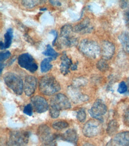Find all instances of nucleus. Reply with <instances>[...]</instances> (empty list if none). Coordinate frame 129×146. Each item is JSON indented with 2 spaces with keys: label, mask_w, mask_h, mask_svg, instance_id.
<instances>
[{
  "label": "nucleus",
  "mask_w": 129,
  "mask_h": 146,
  "mask_svg": "<svg viewBox=\"0 0 129 146\" xmlns=\"http://www.w3.org/2000/svg\"><path fill=\"white\" fill-rule=\"evenodd\" d=\"M79 48L85 56L90 58H96L101 53L99 45L96 42L91 40H83L79 46Z\"/></svg>",
  "instance_id": "2"
},
{
  "label": "nucleus",
  "mask_w": 129,
  "mask_h": 146,
  "mask_svg": "<svg viewBox=\"0 0 129 146\" xmlns=\"http://www.w3.org/2000/svg\"><path fill=\"white\" fill-rule=\"evenodd\" d=\"M13 37V29L11 28H9L7 29V32L4 34V45L5 48H7L10 47L11 44L12 39Z\"/></svg>",
  "instance_id": "20"
},
{
  "label": "nucleus",
  "mask_w": 129,
  "mask_h": 146,
  "mask_svg": "<svg viewBox=\"0 0 129 146\" xmlns=\"http://www.w3.org/2000/svg\"><path fill=\"white\" fill-rule=\"evenodd\" d=\"M96 65L97 68L101 71H106L108 68V65L104 59L100 60V61L97 63Z\"/></svg>",
  "instance_id": "25"
},
{
  "label": "nucleus",
  "mask_w": 129,
  "mask_h": 146,
  "mask_svg": "<svg viewBox=\"0 0 129 146\" xmlns=\"http://www.w3.org/2000/svg\"><path fill=\"white\" fill-rule=\"evenodd\" d=\"M77 119L81 122H84L86 117V114L85 111L83 108L80 109L77 113Z\"/></svg>",
  "instance_id": "24"
},
{
  "label": "nucleus",
  "mask_w": 129,
  "mask_h": 146,
  "mask_svg": "<svg viewBox=\"0 0 129 146\" xmlns=\"http://www.w3.org/2000/svg\"><path fill=\"white\" fill-rule=\"evenodd\" d=\"M23 113L24 114L29 115V116H31V115L33 114L32 105L30 104H29L24 107V109H23Z\"/></svg>",
  "instance_id": "28"
},
{
  "label": "nucleus",
  "mask_w": 129,
  "mask_h": 146,
  "mask_svg": "<svg viewBox=\"0 0 129 146\" xmlns=\"http://www.w3.org/2000/svg\"><path fill=\"white\" fill-rule=\"evenodd\" d=\"M128 86H129V78H128Z\"/></svg>",
  "instance_id": "40"
},
{
  "label": "nucleus",
  "mask_w": 129,
  "mask_h": 146,
  "mask_svg": "<svg viewBox=\"0 0 129 146\" xmlns=\"http://www.w3.org/2000/svg\"><path fill=\"white\" fill-rule=\"evenodd\" d=\"M42 146H55V143H54L53 141L50 143H48V144H45L44 145Z\"/></svg>",
  "instance_id": "34"
},
{
  "label": "nucleus",
  "mask_w": 129,
  "mask_h": 146,
  "mask_svg": "<svg viewBox=\"0 0 129 146\" xmlns=\"http://www.w3.org/2000/svg\"><path fill=\"white\" fill-rule=\"evenodd\" d=\"M42 53L45 56H50L52 59H57V58L59 56V53H57L55 50H54V48L50 44H48L46 46V50Z\"/></svg>",
  "instance_id": "21"
},
{
  "label": "nucleus",
  "mask_w": 129,
  "mask_h": 146,
  "mask_svg": "<svg viewBox=\"0 0 129 146\" xmlns=\"http://www.w3.org/2000/svg\"><path fill=\"white\" fill-rule=\"evenodd\" d=\"M50 2L54 6H60L61 5V3L58 1H50Z\"/></svg>",
  "instance_id": "33"
},
{
  "label": "nucleus",
  "mask_w": 129,
  "mask_h": 146,
  "mask_svg": "<svg viewBox=\"0 0 129 146\" xmlns=\"http://www.w3.org/2000/svg\"><path fill=\"white\" fill-rule=\"evenodd\" d=\"M52 126L53 127V128L55 129V130L61 131L68 127L69 123L65 121L60 120V121H54V122L52 123Z\"/></svg>",
  "instance_id": "22"
},
{
  "label": "nucleus",
  "mask_w": 129,
  "mask_h": 146,
  "mask_svg": "<svg viewBox=\"0 0 129 146\" xmlns=\"http://www.w3.org/2000/svg\"><path fill=\"white\" fill-rule=\"evenodd\" d=\"M77 64H78V63L77 62L76 64H73V65H72L71 68V70H76L77 69Z\"/></svg>",
  "instance_id": "35"
},
{
  "label": "nucleus",
  "mask_w": 129,
  "mask_h": 146,
  "mask_svg": "<svg viewBox=\"0 0 129 146\" xmlns=\"http://www.w3.org/2000/svg\"><path fill=\"white\" fill-rule=\"evenodd\" d=\"M71 104L67 97L63 94H58L54 96L50 100V107L58 111L71 108Z\"/></svg>",
  "instance_id": "6"
},
{
  "label": "nucleus",
  "mask_w": 129,
  "mask_h": 146,
  "mask_svg": "<svg viewBox=\"0 0 129 146\" xmlns=\"http://www.w3.org/2000/svg\"><path fill=\"white\" fill-rule=\"evenodd\" d=\"M0 44H1V50L5 49V45H4V43H3V41L0 42Z\"/></svg>",
  "instance_id": "36"
},
{
  "label": "nucleus",
  "mask_w": 129,
  "mask_h": 146,
  "mask_svg": "<svg viewBox=\"0 0 129 146\" xmlns=\"http://www.w3.org/2000/svg\"><path fill=\"white\" fill-rule=\"evenodd\" d=\"M11 56V53L9 51H6L3 53H1L0 54V60L1 62H3V61H4L5 59H7L10 58Z\"/></svg>",
  "instance_id": "29"
},
{
  "label": "nucleus",
  "mask_w": 129,
  "mask_h": 146,
  "mask_svg": "<svg viewBox=\"0 0 129 146\" xmlns=\"http://www.w3.org/2000/svg\"><path fill=\"white\" fill-rule=\"evenodd\" d=\"M29 138V133L28 132H13L10 137L8 141V146H24L28 143Z\"/></svg>",
  "instance_id": "8"
},
{
  "label": "nucleus",
  "mask_w": 129,
  "mask_h": 146,
  "mask_svg": "<svg viewBox=\"0 0 129 146\" xmlns=\"http://www.w3.org/2000/svg\"><path fill=\"white\" fill-rule=\"evenodd\" d=\"M47 10V9L46 8V7H45V8H41V9H40V11H45V10Z\"/></svg>",
  "instance_id": "39"
},
{
  "label": "nucleus",
  "mask_w": 129,
  "mask_h": 146,
  "mask_svg": "<svg viewBox=\"0 0 129 146\" xmlns=\"http://www.w3.org/2000/svg\"><path fill=\"white\" fill-rule=\"evenodd\" d=\"M61 138L66 141L75 143L77 141V135L75 129H70L61 135Z\"/></svg>",
  "instance_id": "17"
},
{
  "label": "nucleus",
  "mask_w": 129,
  "mask_h": 146,
  "mask_svg": "<svg viewBox=\"0 0 129 146\" xmlns=\"http://www.w3.org/2000/svg\"><path fill=\"white\" fill-rule=\"evenodd\" d=\"M38 133V136L42 142L44 143L45 144L52 142L54 136L51 133L50 128L47 125H42L40 126L38 129V133Z\"/></svg>",
  "instance_id": "11"
},
{
  "label": "nucleus",
  "mask_w": 129,
  "mask_h": 146,
  "mask_svg": "<svg viewBox=\"0 0 129 146\" xmlns=\"http://www.w3.org/2000/svg\"><path fill=\"white\" fill-rule=\"evenodd\" d=\"M101 131V125L98 121L89 120L83 128V134L87 137H93L97 135Z\"/></svg>",
  "instance_id": "9"
},
{
  "label": "nucleus",
  "mask_w": 129,
  "mask_h": 146,
  "mask_svg": "<svg viewBox=\"0 0 129 146\" xmlns=\"http://www.w3.org/2000/svg\"><path fill=\"white\" fill-rule=\"evenodd\" d=\"M114 142L121 146H129V131L118 133L114 137Z\"/></svg>",
  "instance_id": "15"
},
{
  "label": "nucleus",
  "mask_w": 129,
  "mask_h": 146,
  "mask_svg": "<svg viewBox=\"0 0 129 146\" xmlns=\"http://www.w3.org/2000/svg\"><path fill=\"white\" fill-rule=\"evenodd\" d=\"M119 39L122 46L126 49L129 48V33L124 31L119 36Z\"/></svg>",
  "instance_id": "19"
},
{
  "label": "nucleus",
  "mask_w": 129,
  "mask_h": 146,
  "mask_svg": "<svg viewBox=\"0 0 129 146\" xmlns=\"http://www.w3.org/2000/svg\"><path fill=\"white\" fill-rule=\"evenodd\" d=\"M39 1H22V5L28 9H32L38 4Z\"/></svg>",
  "instance_id": "26"
},
{
  "label": "nucleus",
  "mask_w": 129,
  "mask_h": 146,
  "mask_svg": "<svg viewBox=\"0 0 129 146\" xmlns=\"http://www.w3.org/2000/svg\"><path fill=\"white\" fill-rule=\"evenodd\" d=\"M124 119V123H126V125L129 126V110H128L125 113Z\"/></svg>",
  "instance_id": "31"
},
{
  "label": "nucleus",
  "mask_w": 129,
  "mask_h": 146,
  "mask_svg": "<svg viewBox=\"0 0 129 146\" xmlns=\"http://www.w3.org/2000/svg\"><path fill=\"white\" fill-rule=\"evenodd\" d=\"M92 27L88 20H84L75 27V32L80 34H86L91 32Z\"/></svg>",
  "instance_id": "16"
},
{
  "label": "nucleus",
  "mask_w": 129,
  "mask_h": 146,
  "mask_svg": "<svg viewBox=\"0 0 129 146\" xmlns=\"http://www.w3.org/2000/svg\"><path fill=\"white\" fill-rule=\"evenodd\" d=\"M18 64L20 67L34 72L38 70V64L32 55L29 53H25L21 54L18 57Z\"/></svg>",
  "instance_id": "5"
},
{
  "label": "nucleus",
  "mask_w": 129,
  "mask_h": 146,
  "mask_svg": "<svg viewBox=\"0 0 129 146\" xmlns=\"http://www.w3.org/2000/svg\"><path fill=\"white\" fill-rule=\"evenodd\" d=\"M0 66H1V70H0V72H1V74L2 73V71H3V70L4 68V64H3L2 62H1V65H0Z\"/></svg>",
  "instance_id": "37"
},
{
  "label": "nucleus",
  "mask_w": 129,
  "mask_h": 146,
  "mask_svg": "<svg viewBox=\"0 0 129 146\" xmlns=\"http://www.w3.org/2000/svg\"><path fill=\"white\" fill-rule=\"evenodd\" d=\"M107 111V107L101 100H97L89 110L91 117L100 121L103 120L102 116L105 114Z\"/></svg>",
  "instance_id": "7"
},
{
  "label": "nucleus",
  "mask_w": 129,
  "mask_h": 146,
  "mask_svg": "<svg viewBox=\"0 0 129 146\" xmlns=\"http://www.w3.org/2000/svg\"><path fill=\"white\" fill-rule=\"evenodd\" d=\"M61 42L64 46L71 47L77 44V41L73 34L71 25L67 24L61 29Z\"/></svg>",
  "instance_id": "4"
},
{
  "label": "nucleus",
  "mask_w": 129,
  "mask_h": 146,
  "mask_svg": "<svg viewBox=\"0 0 129 146\" xmlns=\"http://www.w3.org/2000/svg\"><path fill=\"white\" fill-rule=\"evenodd\" d=\"M4 80L6 85L16 95H22L24 84L20 76L13 72H7L4 76Z\"/></svg>",
  "instance_id": "3"
},
{
  "label": "nucleus",
  "mask_w": 129,
  "mask_h": 146,
  "mask_svg": "<svg viewBox=\"0 0 129 146\" xmlns=\"http://www.w3.org/2000/svg\"><path fill=\"white\" fill-rule=\"evenodd\" d=\"M83 146H94V145H92V144H89V143H86V144H84Z\"/></svg>",
  "instance_id": "38"
},
{
  "label": "nucleus",
  "mask_w": 129,
  "mask_h": 146,
  "mask_svg": "<svg viewBox=\"0 0 129 146\" xmlns=\"http://www.w3.org/2000/svg\"><path fill=\"white\" fill-rule=\"evenodd\" d=\"M128 88L126 83L124 82H121L119 86V88L117 91L120 94H124L127 92Z\"/></svg>",
  "instance_id": "27"
},
{
  "label": "nucleus",
  "mask_w": 129,
  "mask_h": 146,
  "mask_svg": "<svg viewBox=\"0 0 129 146\" xmlns=\"http://www.w3.org/2000/svg\"><path fill=\"white\" fill-rule=\"evenodd\" d=\"M53 59L50 57L42 60L41 64V71L42 72H46L52 68V65L51 64V61Z\"/></svg>",
  "instance_id": "18"
},
{
  "label": "nucleus",
  "mask_w": 129,
  "mask_h": 146,
  "mask_svg": "<svg viewBox=\"0 0 129 146\" xmlns=\"http://www.w3.org/2000/svg\"><path fill=\"white\" fill-rule=\"evenodd\" d=\"M30 101L35 110L39 113L45 112L49 108L48 102L44 97L39 95L35 96L32 97Z\"/></svg>",
  "instance_id": "10"
},
{
  "label": "nucleus",
  "mask_w": 129,
  "mask_h": 146,
  "mask_svg": "<svg viewBox=\"0 0 129 146\" xmlns=\"http://www.w3.org/2000/svg\"><path fill=\"white\" fill-rule=\"evenodd\" d=\"M50 34H53L54 35V36H55L54 40V41L52 42V45L54 46L55 42H56V41H57V37H58V33H57V32L56 31H55V30H52V31L50 33Z\"/></svg>",
  "instance_id": "32"
},
{
  "label": "nucleus",
  "mask_w": 129,
  "mask_h": 146,
  "mask_svg": "<svg viewBox=\"0 0 129 146\" xmlns=\"http://www.w3.org/2000/svg\"><path fill=\"white\" fill-rule=\"evenodd\" d=\"M36 86L37 79L32 76H27L24 83V90L26 95L28 96L33 95L36 90Z\"/></svg>",
  "instance_id": "13"
},
{
  "label": "nucleus",
  "mask_w": 129,
  "mask_h": 146,
  "mask_svg": "<svg viewBox=\"0 0 129 146\" xmlns=\"http://www.w3.org/2000/svg\"><path fill=\"white\" fill-rule=\"evenodd\" d=\"M39 88L41 93L48 96L53 95L61 90L59 83L51 75H46L41 78Z\"/></svg>",
  "instance_id": "1"
},
{
  "label": "nucleus",
  "mask_w": 129,
  "mask_h": 146,
  "mask_svg": "<svg viewBox=\"0 0 129 146\" xmlns=\"http://www.w3.org/2000/svg\"><path fill=\"white\" fill-rule=\"evenodd\" d=\"M124 19L126 26L129 28V10H127L124 12Z\"/></svg>",
  "instance_id": "30"
},
{
  "label": "nucleus",
  "mask_w": 129,
  "mask_h": 146,
  "mask_svg": "<svg viewBox=\"0 0 129 146\" xmlns=\"http://www.w3.org/2000/svg\"><path fill=\"white\" fill-rule=\"evenodd\" d=\"M115 52L114 45L108 41H103L102 44L101 53L102 58L105 60H108L111 58Z\"/></svg>",
  "instance_id": "12"
},
{
  "label": "nucleus",
  "mask_w": 129,
  "mask_h": 146,
  "mask_svg": "<svg viewBox=\"0 0 129 146\" xmlns=\"http://www.w3.org/2000/svg\"><path fill=\"white\" fill-rule=\"evenodd\" d=\"M61 64H60V71L62 74L66 75L69 72L70 68H71L73 65L71 59L67 56L65 53H63V55L61 57Z\"/></svg>",
  "instance_id": "14"
},
{
  "label": "nucleus",
  "mask_w": 129,
  "mask_h": 146,
  "mask_svg": "<svg viewBox=\"0 0 129 146\" xmlns=\"http://www.w3.org/2000/svg\"><path fill=\"white\" fill-rule=\"evenodd\" d=\"M119 125L115 120L111 121L107 127V132L109 135H113L118 129Z\"/></svg>",
  "instance_id": "23"
}]
</instances>
